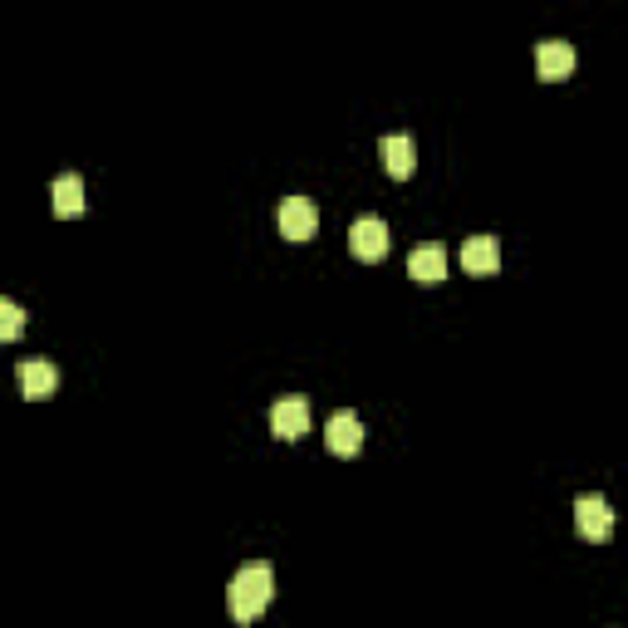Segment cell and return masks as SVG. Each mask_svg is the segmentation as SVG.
I'll use <instances>...</instances> for the list:
<instances>
[{"mask_svg":"<svg viewBox=\"0 0 628 628\" xmlns=\"http://www.w3.org/2000/svg\"><path fill=\"white\" fill-rule=\"evenodd\" d=\"M21 330H25V309L15 305V299H0V334H5V339H21Z\"/></svg>","mask_w":628,"mask_h":628,"instance_id":"13","label":"cell"},{"mask_svg":"<svg viewBox=\"0 0 628 628\" xmlns=\"http://www.w3.org/2000/svg\"><path fill=\"white\" fill-rule=\"evenodd\" d=\"M324 443H330V452L334 457H354L363 447V418L359 412H334L330 423H324Z\"/></svg>","mask_w":628,"mask_h":628,"instance_id":"6","label":"cell"},{"mask_svg":"<svg viewBox=\"0 0 628 628\" xmlns=\"http://www.w3.org/2000/svg\"><path fill=\"white\" fill-rule=\"evenodd\" d=\"M536 69L540 79H565L575 69V44L569 40H540L536 44Z\"/></svg>","mask_w":628,"mask_h":628,"instance_id":"9","label":"cell"},{"mask_svg":"<svg viewBox=\"0 0 628 628\" xmlns=\"http://www.w3.org/2000/svg\"><path fill=\"white\" fill-rule=\"evenodd\" d=\"M275 221H280V236L285 241H309L315 231H320V212H315L309 196H285L280 212H275Z\"/></svg>","mask_w":628,"mask_h":628,"instance_id":"3","label":"cell"},{"mask_svg":"<svg viewBox=\"0 0 628 628\" xmlns=\"http://www.w3.org/2000/svg\"><path fill=\"white\" fill-rule=\"evenodd\" d=\"M462 266H466V275H496V266H501V241L496 236H466L462 241Z\"/></svg>","mask_w":628,"mask_h":628,"instance_id":"8","label":"cell"},{"mask_svg":"<svg viewBox=\"0 0 628 628\" xmlns=\"http://www.w3.org/2000/svg\"><path fill=\"white\" fill-rule=\"evenodd\" d=\"M50 196H54V217H79V212H84V177L79 172L54 177Z\"/></svg>","mask_w":628,"mask_h":628,"instance_id":"12","label":"cell"},{"mask_svg":"<svg viewBox=\"0 0 628 628\" xmlns=\"http://www.w3.org/2000/svg\"><path fill=\"white\" fill-rule=\"evenodd\" d=\"M270 599H275V569H270L266 560H251V565H241L236 575H231L227 608L236 624H256V618L270 608Z\"/></svg>","mask_w":628,"mask_h":628,"instance_id":"1","label":"cell"},{"mask_svg":"<svg viewBox=\"0 0 628 628\" xmlns=\"http://www.w3.org/2000/svg\"><path fill=\"white\" fill-rule=\"evenodd\" d=\"M54 388H60V369H54V363H44V359H25L21 363V393L30 402L54 398Z\"/></svg>","mask_w":628,"mask_h":628,"instance_id":"7","label":"cell"},{"mask_svg":"<svg viewBox=\"0 0 628 628\" xmlns=\"http://www.w3.org/2000/svg\"><path fill=\"white\" fill-rule=\"evenodd\" d=\"M408 275H412V280H423V285H437V280L447 275V251L437 246V241H427V246H412Z\"/></svg>","mask_w":628,"mask_h":628,"instance_id":"10","label":"cell"},{"mask_svg":"<svg viewBox=\"0 0 628 628\" xmlns=\"http://www.w3.org/2000/svg\"><path fill=\"white\" fill-rule=\"evenodd\" d=\"M575 530L585 540H608L614 536V511L599 491H579L575 496Z\"/></svg>","mask_w":628,"mask_h":628,"instance_id":"2","label":"cell"},{"mask_svg":"<svg viewBox=\"0 0 628 628\" xmlns=\"http://www.w3.org/2000/svg\"><path fill=\"white\" fill-rule=\"evenodd\" d=\"M388 241L393 236H388V221H383V217H359L349 227V251L359 260H383V256H388Z\"/></svg>","mask_w":628,"mask_h":628,"instance_id":"4","label":"cell"},{"mask_svg":"<svg viewBox=\"0 0 628 628\" xmlns=\"http://www.w3.org/2000/svg\"><path fill=\"white\" fill-rule=\"evenodd\" d=\"M270 433H275L280 443H299V437L309 433V402L305 398H280L275 408H270Z\"/></svg>","mask_w":628,"mask_h":628,"instance_id":"5","label":"cell"},{"mask_svg":"<svg viewBox=\"0 0 628 628\" xmlns=\"http://www.w3.org/2000/svg\"><path fill=\"white\" fill-rule=\"evenodd\" d=\"M379 157H383V167H388L393 177H408L412 167H418V143H412L408 133H388L379 143Z\"/></svg>","mask_w":628,"mask_h":628,"instance_id":"11","label":"cell"}]
</instances>
